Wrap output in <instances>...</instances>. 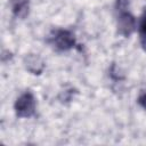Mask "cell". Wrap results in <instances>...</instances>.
<instances>
[{
    "mask_svg": "<svg viewBox=\"0 0 146 146\" xmlns=\"http://www.w3.org/2000/svg\"><path fill=\"white\" fill-rule=\"evenodd\" d=\"M136 27V19L129 10L117 11V32L123 36H129Z\"/></svg>",
    "mask_w": 146,
    "mask_h": 146,
    "instance_id": "cell-3",
    "label": "cell"
},
{
    "mask_svg": "<svg viewBox=\"0 0 146 146\" xmlns=\"http://www.w3.org/2000/svg\"><path fill=\"white\" fill-rule=\"evenodd\" d=\"M138 104H139L144 110H146V91H143V92L139 95V97H138Z\"/></svg>",
    "mask_w": 146,
    "mask_h": 146,
    "instance_id": "cell-8",
    "label": "cell"
},
{
    "mask_svg": "<svg viewBox=\"0 0 146 146\" xmlns=\"http://www.w3.org/2000/svg\"><path fill=\"white\" fill-rule=\"evenodd\" d=\"M13 14L18 18H25L30 10L29 0H10Z\"/></svg>",
    "mask_w": 146,
    "mask_h": 146,
    "instance_id": "cell-5",
    "label": "cell"
},
{
    "mask_svg": "<svg viewBox=\"0 0 146 146\" xmlns=\"http://www.w3.org/2000/svg\"><path fill=\"white\" fill-rule=\"evenodd\" d=\"M24 64H25L26 70L29 72H31L32 74H40L43 71V67H44L43 60L41 59L40 56H38L35 54L27 55L24 59Z\"/></svg>",
    "mask_w": 146,
    "mask_h": 146,
    "instance_id": "cell-4",
    "label": "cell"
},
{
    "mask_svg": "<svg viewBox=\"0 0 146 146\" xmlns=\"http://www.w3.org/2000/svg\"><path fill=\"white\" fill-rule=\"evenodd\" d=\"M15 112L18 117H31L35 113V98L32 92L22 94L15 103Z\"/></svg>",
    "mask_w": 146,
    "mask_h": 146,
    "instance_id": "cell-1",
    "label": "cell"
},
{
    "mask_svg": "<svg viewBox=\"0 0 146 146\" xmlns=\"http://www.w3.org/2000/svg\"><path fill=\"white\" fill-rule=\"evenodd\" d=\"M128 8H129V0H116L115 3L116 13L122 10H128Z\"/></svg>",
    "mask_w": 146,
    "mask_h": 146,
    "instance_id": "cell-7",
    "label": "cell"
},
{
    "mask_svg": "<svg viewBox=\"0 0 146 146\" xmlns=\"http://www.w3.org/2000/svg\"><path fill=\"white\" fill-rule=\"evenodd\" d=\"M139 38H140L141 47L144 48V50H146V8L143 11L139 22Z\"/></svg>",
    "mask_w": 146,
    "mask_h": 146,
    "instance_id": "cell-6",
    "label": "cell"
},
{
    "mask_svg": "<svg viewBox=\"0 0 146 146\" xmlns=\"http://www.w3.org/2000/svg\"><path fill=\"white\" fill-rule=\"evenodd\" d=\"M51 42L59 51H67L75 44V36L68 30H56L51 36Z\"/></svg>",
    "mask_w": 146,
    "mask_h": 146,
    "instance_id": "cell-2",
    "label": "cell"
}]
</instances>
